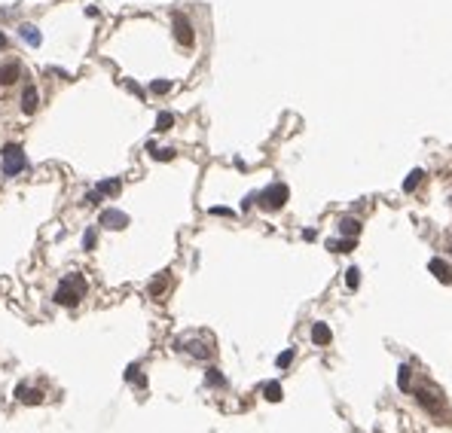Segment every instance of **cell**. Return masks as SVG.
Segmentation results:
<instances>
[{"mask_svg": "<svg viewBox=\"0 0 452 433\" xmlns=\"http://www.w3.org/2000/svg\"><path fill=\"white\" fill-rule=\"evenodd\" d=\"M86 290H89V284H86V278L80 275V272H74V275H67L58 287H55V299L58 305H64V308H74V305L86 296Z\"/></svg>", "mask_w": 452, "mask_h": 433, "instance_id": "obj_1", "label": "cell"}, {"mask_svg": "<svg viewBox=\"0 0 452 433\" xmlns=\"http://www.w3.org/2000/svg\"><path fill=\"white\" fill-rule=\"evenodd\" d=\"M287 195H291V189H287L284 183H272L263 192H257V205L266 208V211H281L287 205Z\"/></svg>", "mask_w": 452, "mask_h": 433, "instance_id": "obj_2", "label": "cell"}, {"mask_svg": "<svg viewBox=\"0 0 452 433\" xmlns=\"http://www.w3.org/2000/svg\"><path fill=\"white\" fill-rule=\"evenodd\" d=\"M0 156H3V174H6V177H15V174H22V171L28 168L25 150L19 147V143H6V147L0 150Z\"/></svg>", "mask_w": 452, "mask_h": 433, "instance_id": "obj_3", "label": "cell"}, {"mask_svg": "<svg viewBox=\"0 0 452 433\" xmlns=\"http://www.w3.org/2000/svg\"><path fill=\"white\" fill-rule=\"evenodd\" d=\"M171 25H174V37H177V43H180V46H193V43H196V34H193V25H190L187 15L174 12Z\"/></svg>", "mask_w": 452, "mask_h": 433, "instance_id": "obj_4", "label": "cell"}, {"mask_svg": "<svg viewBox=\"0 0 452 433\" xmlns=\"http://www.w3.org/2000/svg\"><path fill=\"white\" fill-rule=\"evenodd\" d=\"M98 223H101L104 229H125V226H129V214H122V211H116V208H107V211H101Z\"/></svg>", "mask_w": 452, "mask_h": 433, "instance_id": "obj_5", "label": "cell"}, {"mask_svg": "<svg viewBox=\"0 0 452 433\" xmlns=\"http://www.w3.org/2000/svg\"><path fill=\"white\" fill-rule=\"evenodd\" d=\"M428 272H431L434 278H437L440 284H452V265H449L446 260H440V257L428 262Z\"/></svg>", "mask_w": 452, "mask_h": 433, "instance_id": "obj_6", "label": "cell"}, {"mask_svg": "<svg viewBox=\"0 0 452 433\" xmlns=\"http://www.w3.org/2000/svg\"><path fill=\"white\" fill-rule=\"evenodd\" d=\"M22 77V64L19 61H3L0 64V86H12Z\"/></svg>", "mask_w": 452, "mask_h": 433, "instance_id": "obj_7", "label": "cell"}, {"mask_svg": "<svg viewBox=\"0 0 452 433\" xmlns=\"http://www.w3.org/2000/svg\"><path fill=\"white\" fill-rule=\"evenodd\" d=\"M330 339H333L330 327H327L324 320H315V323H312V345L324 348V345H330Z\"/></svg>", "mask_w": 452, "mask_h": 433, "instance_id": "obj_8", "label": "cell"}, {"mask_svg": "<svg viewBox=\"0 0 452 433\" xmlns=\"http://www.w3.org/2000/svg\"><path fill=\"white\" fill-rule=\"evenodd\" d=\"M37 104H40V92H37V86H25V92H22V113H34L37 110Z\"/></svg>", "mask_w": 452, "mask_h": 433, "instance_id": "obj_9", "label": "cell"}, {"mask_svg": "<svg viewBox=\"0 0 452 433\" xmlns=\"http://www.w3.org/2000/svg\"><path fill=\"white\" fill-rule=\"evenodd\" d=\"M415 396H419V403H422L428 412H440V406H443V400H440L434 390H428V388H419V390H415Z\"/></svg>", "mask_w": 452, "mask_h": 433, "instance_id": "obj_10", "label": "cell"}, {"mask_svg": "<svg viewBox=\"0 0 452 433\" xmlns=\"http://www.w3.org/2000/svg\"><path fill=\"white\" fill-rule=\"evenodd\" d=\"M15 400L37 406V403H43V393H40L37 388H25V385H19V388H15Z\"/></svg>", "mask_w": 452, "mask_h": 433, "instance_id": "obj_11", "label": "cell"}, {"mask_svg": "<svg viewBox=\"0 0 452 433\" xmlns=\"http://www.w3.org/2000/svg\"><path fill=\"white\" fill-rule=\"evenodd\" d=\"M357 232H360V220H357V216H342V220H339V235L342 238H357Z\"/></svg>", "mask_w": 452, "mask_h": 433, "instance_id": "obj_12", "label": "cell"}, {"mask_svg": "<svg viewBox=\"0 0 452 433\" xmlns=\"http://www.w3.org/2000/svg\"><path fill=\"white\" fill-rule=\"evenodd\" d=\"M19 34H22V40H25V43H28L31 49H37V46L43 43V37H40V31H37V28H34V25H22V28H19Z\"/></svg>", "mask_w": 452, "mask_h": 433, "instance_id": "obj_13", "label": "cell"}, {"mask_svg": "<svg viewBox=\"0 0 452 433\" xmlns=\"http://www.w3.org/2000/svg\"><path fill=\"white\" fill-rule=\"evenodd\" d=\"M327 250H333V254H352V250H354V238H330Z\"/></svg>", "mask_w": 452, "mask_h": 433, "instance_id": "obj_14", "label": "cell"}, {"mask_svg": "<svg viewBox=\"0 0 452 433\" xmlns=\"http://www.w3.org/2000/svg\"><path fill=\"white\" fill-rule=\"evenodd\" d=\"M263 396H266L269 403H278L281 396H284V390H281V382H266V385H263Z\"/></svg>", "mask_w": 452, "mask_h": 433, "instance_id": "obj_15", "label": "cell"}, {"mask_svg": "<svg viewBox=\"0 0 452 433\" xmlns=\"http://www.w3.org/2000/svg\"><path fill=\"white\" fill-rule=\"evenodd\" d=\"M409 375H412L409 363H401V366H397V388H401L403 393H409Z\"/></svg>", "mask_w": 452, "mask_h": 433, "instance_id": "obj_16", "label": "cell"}, {"mask_svg": "<svg viewBox=\"0 0 452 433\" xmlns=\"http://www.w3.org/2000/svg\"><path fill=\"white\" fill-rule=\"evenodd\" d=\"M425 180V171L422 168H415V171H409V177L403 180V192H415V186H419Z\"/></svg>", "mask_w": 452, "mask_h": 433, "instance_id": "obj_17", "label": "cell"}, {"mask_svg": "<svg viewBox=\"0 0 452 433\" xmlns=\"http://www.w3.org/2000/svg\"><path fill=\"white\" fill-rule=\"evenodd\" d=\"M147 150H150V156L159 159V162H171V159H174V150H168V147H156V143H147Z\"/></svg>", "mask_w": 452, "mask_h": 433, "instance_id": "obj_18", "label": "cell"}, {"mask_svg": "<svg viewBox=\"0 0 452 433\" xmlns=\"http://www.w3.org/2000/svg\"><path fill=\"white\" fill-rule=\"evenodd\" d=\"M119 186H122L119 180H101V183L95 186V192H98V195H116V192H119Z\"/></svg>", "mask_w": 452, "mask_h": 433, "instance_id": "obj_19", "label": "cell"}, {"mask_svg": "<svg viewBox=\"0 0 452 433\" xmlns=\"http://www.w3.org/2000/svg\"><path fill=\"white\" fill-rule=\"evenodd\" d=\"M184 348H187V351H190L193 357H199V360H208V354H211V348H205L202 342H196V339H193V342H187Z\"/></svg>", "mask_w": 452, "mask_h": 433, "instance_id": "obj_20", "label": "cell"}, {"mask_svg": "<svg viewBox=\"0 0 452 433\" xmlns=\"http://www.w3.org/2000/svg\"><path fill=\"white\" fill-rule=\"evenodd\" d=\"M346 287H349V290H357V287H360V268L357 265L346 268Z\"/></svg>", "mask_w": 452, "mask_h": 433, "instance_id": "obj_21", "label": "cell"}, {"mask_svg": "<svg viewBox=\"0 0 452 433\" xmlns=\"http://www.w3.org/2000/svg\"><path fill=\"white\" fill-rule=\"evenodd\" d=\"M125 382H135L138 388H147V378H144V375L138 372V366H135V363H132L129 369H125Z\"/></svg>", "mask_w": 452, "mask_h": 433, "instance_id": "obj_22", "label": "cell"}, {"mask_svg": "<svg viewBox=\"0 0 452 433\" xmlns=\"http://www.w3.org/2000/svg\"><path fill=\"white\" fill-rule=\"evenodd\" d=\"M171 125H174V116H171L168 110H162V113L156 116V131H168Z\"/></svg>", "mask_w": 452, "mask_h": 433, "instance_id": "obj_23", "label": "cell"}, {"mask_svg": "<svg viewBox=\"0 0 452 433\" xmlns=\"http://www.w3.org/2000/svg\"><path fill=\"white\" fill-rule=\"evenodd\" d=\"M205 385H211V388H223V385H226V378L217 372V369H208V372H205Z\"/></svg>", "mask_w": 452, "mask_h": 433, "instance_id": "obj_24", "label": "cell"}, {"mask_svg": "<svg viewBox=\"0 0 452 433\" xmlns=\"http://www.w3.org/2000/svg\"><path fill=\"white\" fill-rule=\"evenodd\" d=\"M165 284H168V275H162V278H156V281L150 284V296H156V299H162V293H165Z\"/></svg>", "mask_w": 452, "mask_h": 433, "instance_id": "obj_25", "label": "cell"}, {"mask_svg": "<svg viewBox=\"0 0 452 433\" xmlns=\"http://www.w3.org/2000/svg\"><path fill=\"white\" fill-rule=\"evenodd\" d=\"M294 357H297V351H294V348H287L284 354H278V360H275V366H278V369H287V366H291V363H294Z\"/></svg>", "mask_w": 452, "mask_h": 433, "instance_id": "obj_26", "label": "cell"}, {"mask_svg": "<svg viewBox=\"0 0 452 433\" xmlns=\"http://www.w3.org/2000/svg\"><path fill=\"white\" fill-rule=\"evenodd\" d=\"M150 92H153V95H165V92H171V83H168V80H153V83H150Z\"/></svg>", "mask_w": 452, "mask_h": 433, "instance_id": "obj_27", "label": "cell"}, {"mask_svg": "<svg viewBox=\"0 0 452 433\" xmlns=\"http://www.w3.org/2000/svg\"><path fill=\"white\" fill-rule=\"evenodd\" d=\"M95 241H98V232H95V229H86V235H83V247H86V250H95Z\"/></svg>", "mask_w": 452, "mask_h": 433, "instance_id": "obj_28", "label": "cell"}, {"mask_svg": "<svg viewBox=\"0 0 452 433\" xmlns=\"http://www.w3.org/2000/svg\"><path fill=\"white\" fill-rule=\"evenodd\" d=\"M214 216H236V211H229V208H211Z\"/></svg>", "mask_w": 452, "mask_h": 433, "instance_id": "obj_29", "label": "cell"}, {"mask_svg": "<svg viewBox=\"0 0 452 433\" xmlns=\"http://www.w3.org/2000/svg\"><path fill=\"white\" fill-rule=\"evenodd\" d=\"M302 238H305V241H315V229H302Z\"/></svg>", "mask_w": 452, "mask_h": 433, "instance_id": "obj_30", "label": "cell"}, {"mask_svg": "<svg viewBox=\"0 0 452 433\" xmlns=\"http://www.w3.org/2000/svg\"><path fill=\"white\" fill-rule=\"evenodd\" d=\"M6 46H9V40H6V34L0 31V49H6Z\"/></svg>", "mask_w": 452, "mask_h": 433, "instance_id": "obj_31", "label": "cell"}]
</instances>
